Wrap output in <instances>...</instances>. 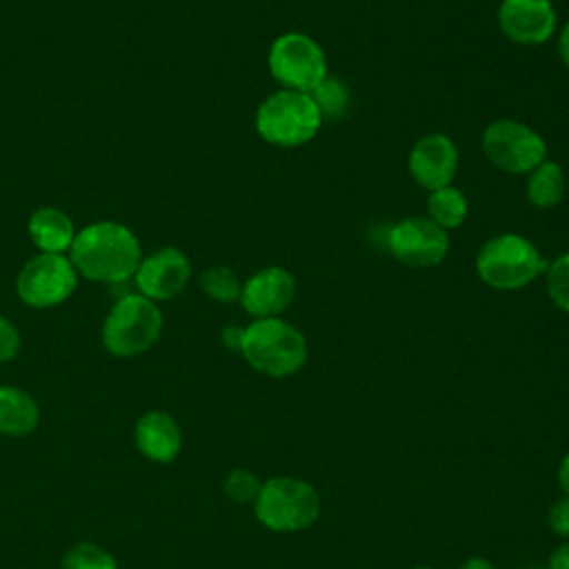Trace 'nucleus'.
Listing matches in <instances>:
<instances>
[{"instance_id":"obj_7","label":"nucleus","mask_w":569,"mask_h":569,"mask_svg":"<svg viewBox=\"0 0 569 569\" xmlns=\"http://www.w3.org/2000/svg\"><path fill=\"white\" fill-rule=\"evenodd\" d=\"M267 67L280 89L302 93H311L329 76L325 49L302 31L280 33L267 51Z\"/></svg>"},{"instance_id":"obj_10","label":"nucleus","mask_w":569,"mask_h":569,"mask_svg":"<svg viewBox=\"0 0 569 569\" xmlns=\"http://www.w3.org/2000/svg\"><path fill=\"white\" fill-rule=\"evenodd\" d=\"M387 249L407 267H436L449 253V231L427 216H409L389 227Z\"/></svg>"},{"instance_id":"obj_13","label":"nucleus","mask_w":569,"mask_h":569,"mask_svg":"<svg viewBox=\"0 0 569 569\" xmlns=\"http://www.w3.org/2000/svg\"><path fill=\"white\" fill-rule=\"evenodd\" d=\"M458 147L447 133H425L418 138L407 158L409 176L416 184H420L427 191L447 187L453 182L458 171Z\"/></svg>"},{"instance_id":"obj_3","label":"nucleus","mask_w":569,"mask_h":569,"mask_svg":"<svg viewBox=\"0 0 569 569\" xmlns=\"http://www.w3.org/2000/svg\"><path fill=\"white\" fill-rule=\"evenodd\" d=\"M256 133L273 147L293 149L311 142L322 127V116L311 93L278 89L256 109Z\"/></svg>"},{"instance_id":"obj_31","label":"nucleus","mask_w":569,"mask_h":569,"mask_svg":"<svg viewBox=\"0 0 569 569\" xmlns=\"http://www.w3.org/2000/svg\"><path fill=\"white\" fill-rule=\"evenodd\" d=\"M458 569H493V565L487 558L473 556V558H467Z\"/></svg>"},{"instance_id":"obj_9","label":"nucleus","mask_w":569,"mask_h":569,"mask_svg":"<svg viewBox=\"0 0 569 569\" xmlns=\"http://www.w3.org/2000/svg\"><path fill=\"white\" fill-rule=\"evenodd\" d=\"M78 284V271L64 253H38L24 262L16 278L18 298L33 307L47 309L64 302Z\"/></svg>"},{"instance_id":"obj_15","label":"nucleus","mask_w":569,"mask_h":569,"mask_svg":"<svg viewBox=\"0 0 569 569\" xmlns=\"http://www.w3.org/2000/svg\"><path fill=\"white\" fill-rule=\"evenodd\" d=\"M133 445L147 460L167 465L173 462L182 449V429L171 413L151 409L136 420Z\"/></svg>"},{"instance_id":"obj_28","label":"nucleus","mask_w":569,"mask_h":569,"mask_svg":"<svg viewBox=\"0 0 569 569\" xmlns=\"http://www.w3.org/2000/svg\"><path fill=\"white\" fill-rule=\"evenodd\" d=\"M558 56H560V62L569 69V20L562 24L558 33Z\"/></svg>"},{"instance_id":"obj_18","label":"nucleus","mask_w":569,"mask_h":569,"mask_svg":"<svg viewBox=\"0 0 569 569\" xmlns=\"http://www.w3.org/2000/svg\"><path fill=\"white\" fill-rule=\"evenodd\" d=\"M565 171L556 160L545 158L527 173V200L536 209H553L565 198Z\"/></svg>"},{"instance_id":"obj_2","label":"nucleus","mask_w":569,"mask_h":569,"mask_svg":"<svg viewBox=\"0 0 569 569\" xmlns=\"http://www.w3.org/2000/svg\"><path fill=\"white\" fill-rule=\"evenodd\" d=\"M240 353L256 371L287 378L305 367L309 347L302 331L278 316L251 320L242 329Z\"/></svg>"},{"instance_id":"obj_33","label":"nucleus","mask_w":569,"mask_h":569,"mask_svg":"<svg viewBox=\"0 0 569 569\" xmlns=\"http://www.w3.org/2000/svg\"><path fill=\"white\" fill-rule=\"evenodd\" d=\"M529 569H542V567H529Z\"/></svg>"},{"instance_id":"obj_25","label":"nucleus","mask_w":569,"mask_h":569,"mask_svg":"<svg viewBox=\"0 0 569 569\" xmlns=\"http://www.w3.org/2000/svg\"><path fill=\"white\" fill-rule=\"evenodd\" d=\"M20 342V331L16 329V325L9 318L0 316V365L18 356Z\"/></svg>"},{"instance_id":"obj_23","label":"nucleus","mask_w":569,"mask_h":569,"mask_svg":"<svg viewBox=\"0 0 569 569\" xmlns=\"http://www.w3.org/2000/svg\"><path fill=\"white\" fill-rule=\"evenodd\" d=\"M545 284L551 302L569 313V251L560 253L545 267Z\"/></svg>"},{"instance_id":"obj_22","label":"nucleus","mask_w":569,"mask_h":569,"mask_svg":"<svg viewBox=\"0 0 569 569\" xmlns=\"http://www.w3.org/2000/svg\"><path fill=\"white\" fill-rule=\"evenodd\" d=\"M62 569H118V562L111 551L84 540L64 551Z\"/></svg>"},{"instance_id":"obj_14","label":"nucleus","mask_w":569,"mask_h":569,"mask_svg":"<svg viewBox=\"0 0 569 569\" xmlns=\"http://www.w3.org/2000/svg\"><path fill=\"white\" fill-rule=\"evenodd\" d=\"M296 278L280 264H269L242 282L240 305L256 318H278L296 298Z\"/></svg>"},{"instance_id":"obj_32","label":"nucleus","mask_w":569,"mask_h":569,"mask_svg":"<svg viewBox=\"0 0 569 569\" xmlns=\"http://www.w3.org/2000/svg\"><path fill=\"white\" fill-rule=\"evenodd\" d=\"M413 569H433V567H427V565H420V567H413Z\"/></svg>"},{"instance_id":"obj_21","label":"nucleus","mask_w":569,"mask_h":569,"mask_svg":"<svg viewBox=\"0 0 569 569\" xmlns=\"http://www.w3.org/2000/svg\"><path fill=\"white\" fill-rule=\"evenodd\" d=\"M311 98L322 116L325 118H331V120H338L347 113L349 109V87L336 78V76H327L313 91H311Z\"/></svg>"},{"instance_id":"obj_6","label":"nucleus","mask_w":569,"mask_h":569,"mask_svg":"<svg viewBox=\"0 0 569 569\" xmlns=\"http://www.w3.org/2000/svg\"><path fill=\"white\" fill-rule=\"evenodd\" d=\"M253 511L260 525L271 531L289 533L311 527L320 516V496L302 478L276 476L262 480Z\"/></svg>"},{"instance_id":"obj_19","label":"nucleus","mask_w":569,"mask_h":569,"mask_svg":"<svg viewBox=\"0 0 569 569\" xmlns=\"http://www.w3.org/2000/svg\"><path fill=\"white\" fill-rule=\"evenodd\" d=\"M469 213V202L460 189L453 184L429 191L427 196V218L436 222L440 229L451 231L462 227Z\"/></svg>"},{"instance_id":"obj_5","label":"nucleus","mask_w":569,"mask_h":569,"mask_svg":"<svg viewBox=\"0 0 569 569\" xmlns=\"http://www.w3.org/2000/svg\"><path fill=\"white\" fill-rule=\"evenodd\" d=\"M162 322L158 302L142 293H127L102 322V347L116 358H136L158 342Z\"/></svg>"},{"instance_id":"obj_30","label":"nucleus","mask_w":569,"mask_h":569,"mask_svg":"<svg viewBox=\"0 0 569 569\" xmlns=\"http://www.w3.org/2000/svg\"><path fill=\"white\" fill-rule=\"evenodd\" d=\"M558 482H560L565 496H569V451L565 453V458H562V462L558 467Z\"/></svg>"},{"instance_id":"obj_8","label":"nucleus","mask_w":569,"mask_h":569,"mask_svg":"<svg viewBox=\"0 0 569 569\" xmlns=\"http://www.w3.org/2000/svg\"><path fill=\"white\" fill-rule=\"evenodd\" d=\"M480 147L485 158L500 171L527 176L547 158L545 138L529 124L513 118H498L482 131Z\"/></svg>"},{"instance_id":"obj_20","label":"nucleus","mask_w":569,"mask_h":569,"mask_svg":"<svg viewBox=\"0 0 569 569\" xmlns=\"http://www.w3.org/2000/svg\"><path fill=\"white\" fill-rule=\"evenodd\" d=\"M200 289L204 291L207 298L227 305V302L240 300L242 280H240V276L231 267L216 264V267H209V269L202 271Z\"/></svg>"},{"instance_id":"obj_24","label":"nucleus","mask_w":569,"mask_h":569,"mask_svg":"<svg viewBox=\"0 0 569 569\" xmlns=\"http://www.w3.org/2000/svg\"><path fill=\"white\" fill-rule=\"evenodd\" d=\"M260 487H262V480L251 469H244V467L231 469L222 480L224 496L236 505H253Z\"/></svg>"},{"instance_id":"obj_11","label":"nucleus","mask_w":569,"mask_h":569,"mask_svg":"<svg viewBox=\"0 0 569 569\" xmlns=\"http://www.w3.org/2000/svg\"><path fill=\"white\" fill-rule=\"evenodd\" d=\"M496 20L502 36L522 47L545 44L558 29L551 0H500Z\"/></svg>"},{"instance_id":"obj_17","label":"nucleus","mask_w":569,"mask_h":569,"mask_svg":"<svg viewBox=\"0 0 569 569\" xmlns=\"http://www.w3.org/2000/svg\"><path fill=\"white\" fill-rule=\"evenodd\" d=\"M40 422L38 400L13 385H0V436L22 438L36 431Z\"/></svg>"},{"instance_id":"obj_16","label":"nucleus","mask_w":569,"mask_h":569,"mask_svg":"<svg viewBox=\"0 0 569 569\" xmlns=\"http://www.w3.org/2000/svg\"><path fill=\"white\" fill-rule=\"evenodd\" d=\"M27 231L40 253H64L71 249V242L78 233L73 220L58 207L36 209L27 222Z\"/></svg>"},{"instance_id":"obj_1","label":"nucleus","mask_w":569,"mask_h":569,"mask_svg":"<svg viewBox=\"0 0 569 569\" xmlns=\"http://www.w3.org/2000/svg\"><path fill=\"white\" fill-rule=\"evenodd\" d=\"M69 251L78 276L104 284L133 278L142 260L140 240L129 227L116 220H100L80 229Z\"/></svg>"},{"instance_id":"obj_12","label":"nucleus","mask_w":569,"mask_h":569,"mask_svg":"<svg viewBox=\"0 0 569 569\" xmlns=\"http://www.w3.org/2000/svg\"><path fill=\"white\" fill-rule=\"evenodd\" d=\"M191 278V262L184 251L176 247H162L144 256L133 273L138 293L153 302L171 300L184 291Z\"/></svg>"},{"instance_id":"obj_4","label":"nucleus","mask_w":569,"mask_h":569,"mask_svg":"<svg viewBox=\"0 0 569 569\" xmlns=\"http://www.w3.org/2000/svg\"><path fill=\"white\" fill-rule=\"evenodd\" d=\"M545 260L538 247L520 233H498L476 253L478 278L498 291H516L545 273Z\"/></svg>"},{"instance_id":"obj_27","label":"nucleus","mask_w":569,"mask_h":569,"mask_svg":"<svg viewBox=\"0 0 569 569\" xmlns=\"http://www.w3.org/2000/svg\"><path fill=\"white\" fill-rule=\"evenodd\" d=\"M547 569H569V542H565L551 551Z\"/></svg>"},{"instance_id":"obj_26","label":"nucleus","mask_w":569,"mask_h":569,"mask_svg":"<svg viewBox=\"0 0 569 569\" xmlns=\"http://www.w3.org/2000/svg\"><path fill=\"white\" fill-rule=\"evenodd\" d=\"M547 522L556 536L569 538V496H562L551 505L547 513Z\"/></svg>"},{"instance_id":"obj_29","label":"nucleus","mask_w":569,"mask_h":569,"mask_svg":"<svg viewBox=\"0 0 569 569\" xmlns=\"http://www.w3.org/2000/svg\"><path fill=\"white\" fill-rule=\"evenodd\" d=\"M242 329H244V327H224V331H222V342H224L229 349H238V351H240Z\"/></svg>"}]
</instances>
